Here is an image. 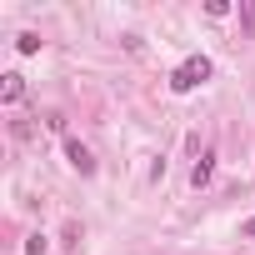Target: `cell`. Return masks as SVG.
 <instances>
[{
  "label": "cell",
  "instance_id": "1",
  "mask_svg": "<svg viewBox=\"0 0 255 255\" xmlns=\"http://www.w3.org/2000/svg\"><path fill=\"white\" fill-rule=\"evenodd\" d=\"M205 80H210V60H205V55H190V60L170 75V90L185 95V90H195V85H205Z\"/></svg>",
  "mask_w": 255,
  "mask_h": 255
},
{
  "label": "cell",
  "instance_id": "2",
  "mask_svg": "<svg viewBox=\"0 0 255 255\" xmlns=\"http://www.w3.org/2000/svg\"><path fill=\"white\" fill-rule=\"evenodd\" d=\"M65 160H70V165H75L80 175H95V155H90V150H85L80 140H65Z\"/></svg>",
  "mask_w": 255,
  "mask_h": 255
},
{
  "label": "cell",
  "instance_id": "3",
  "mask_svg": "<svg viewBox=\"0 0 255 255\" xmlns=\"http://www.w3.org/2000/svg\"><path fill=\"white\" fill-rule=\"evenodd\" d=\"M0 80H5V85H0V100H5V105H15V100L25 95V75H20V70H5Z\"/></svg>",
  "mask_w": 255,
  "mask_h": 255
},
{
  "label": "cell",
  "instance_id": "4",
  "mask_svg": "<svg viewBox=\"0 0 255 255\" xmlns=\"http://www.w3.org/2000/svg\"><path fill=\"white\" fill-rule=\"evenodd\" d=\"M210 175H215V155H210V150H205V155H200V165H195V170H190V185H195V190H200V185H210Z\"/></svg>",
  "mask_w": 255,
  "mask_h": 255
},
{
  "label": "cell",
  "instance_id": "5",
  "mask_svg": "<svg viewBox=\"0 0 255 255\" xmlns=\"http://www.w3.org/2000/svg\"><path fill=\"white\" fill-rule=\"evenodd\" d=\"M15 50H20V55H35V50H40V35H35V30H25V35L15 40Z\"/></svg>",
  "mask_w": 255,
  "mask_h": 255
},
{
  "label": "cell",
  "instance_id": "6",
  "mask_svg": "<svg viewBox=\"0 0 255 255\" xmlns=\"http://www.w3.org/2000/svg\"><path fill=\"white\" fill-rule=\"evenodd\" d=\"M240 25L255 35V5H250V0H240Z\"/></svg>",
  "mask_w": 255,
  "mask_h": 255
},
{
  "label": "cell",
  "instance_id": "7",
  "mask_svg": "<svg viewBox=\"0 0 255 255\" xmlns=\"http://www.w3.org/2000/svg\"><path fill=\"white\" fill-rule=\"evenodd\" d=\"M205 15H215V20H220V15H230V0H210V5H205Z\"/></svg>",
  "mask_w": 255,
  "mask_h": 255
},
{
  "label": "cell",
  "instance_id": "8",
  "mask_svg": "<svg viewBox=\"0 0 255 255\" xmlns=\"http://www.w3.org/2000/svg\"><path fill=\"white\" fill-rule=\"evenodd\" d=\"M240 230H245V235H255V220H245V225H240Z\"/></svg>",
  "mask_w": 255,
  "mask_h": 255
}]
</instances>
